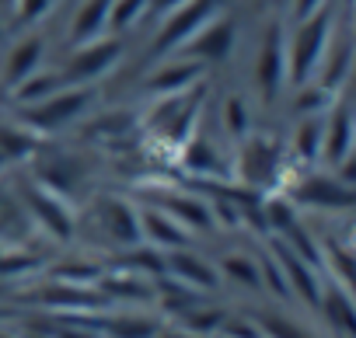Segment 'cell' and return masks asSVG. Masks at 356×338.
Here are the masks:
<instances>
[{"mask_svg": "<svg viewBox=\"0 0 356 338\" xmlns=\"http://www.w3.org/2000/svg\"><path fill=\"white\" fill-rule=\"evenodd\" d=\"M335 0L325 4L321 11L307 15V18H297L293 28L286 32V84L290 87H300L307 81H314V70L339 28L335 22Z\"/></svg>", "mask_w": 356, "mask_h": 338, "instance_id": "cell-1", "label": "cell"}, {"mask_svg": "<svg viewBox=\"0 0 356 338\" xmlns=\"http://www.w3.org/2000/svg\"><path fill=\"white\" fill-rule=\"evenodd\" d=\"M207 105V84H193L189 91H178V94H164L157 98V105L150 108V133L161 136L164 143H171L175 150H182V143L196 133V122L203 115Z\"/></svg>", "mask_w": 356, "mask_h": 338, "instance_id": "cell-2", "label": "cell"}, {"mask_svg": "<svg viewBox=\"0 0 356 338\" xmlns=\"http://www.w3.org/2000/svg\"><path fill=\"white\" fill-rule=\"evenodd\" d=\"M119 60H122V35H102V39L70 46V56L63 60L60 77H63L67 87H91Z\"/></svg>", "mask_w": 356, "mask_h": 338, "instance_id": "cell-3", "label": "cell"}, {"mask_svg": "<svg viewBox=\"0 0 356 338\" xmlns=\"http://www.w3.org/2000/svg\"><path fill=\"white\" fill-rule=\"evenodd\" d=\"M283 140L276 133H262L252 129L241 140V153H238V175L245 185L252 189H269L280 175H283Z\"/></svg>", "mask_w": 356, "mask_h": 338, "instance_id": "cell-4", "label": "cell"}, {"mask_svg": "<svg viewBox=\"0 0 356 338\" xmlns=\"http://www.w3.org/2000/svg\"><path fill=\"white\" fill-rule=\"evenodd\" d=\"M91 101H95V91L91 87H60L46 101L22 108V122L32 133H60V129L74 126L77 119H84V112L91 108Z\"/></svg>", "mask_w": 356, "mask_h": 338, "instance_id": "cell-5", "label": "cell"}, {"mask_svg": "<svg viewBox=\"0 0 356 338\" xmlns=\"http://www.w3.org/2000/svg\"><path fill=\"white\" fill-rule=\"evenodd\" d=\"M213 15H220V0H186L182 8H175L171 15H164L161 32H157V39L150 46V60L178 53Z\"/></svg>", "mask_w": 356, "mask_h": 338, "instance_id": "cell-6", "label": "cell"}, {"mask_svg": "<svg viewBox=\"0 0 356 338\" xmlns=\"http://www.w3.org/2000/svg\"><path fill=\"white\" fill-rule=\"evenodd\" d=\"M255 84L266 105H273L290 84H286V28L283 22H273L262 35L259 60H255Z\"/></svg>", "mask_w": 356, "mask_h": 338, "instance_id": "cell-7", "label": "cell"}, {"mask_svg": "<svg viewBox=\"0 0 356 338\" xmlns=\"http://www.w3.org/2000/svg\"><path fill=\"white\" fill-rule=\"evenodd\" d=\"M231 49H234V22L224 18V15H213L182 49H178V56L210 67V63H224L231 56Z\"/></svg>", "mask_w": 356, "mask_h": 338, "instance_id": "cell-8", "label": "cell"}, {"mask_svg": "<svg viewBox=\"0 0 356 338\" xmlns=\"http://www.w3.org/2000/svg\"><path fill=\"white\" fill-rule=\"evenodd\" d=\"M356 129H353V108L346 101H335L325 112V133H321V164L339 167L353 157Z\"/></svg>", "mask_w": 356, "mask_h": 338, "instance_id": "cell-9", "label": "cell"}, {"mask_svg": "<svg viewBox=\"0 0 356 338\" xmlns=\"http://www.w3.org/2000/svg\"><path fill=\"white\" fill-rule=\"evenodd\" d=\"M293 199L304 203V206H318V210H349L353 199H356V192H353L349 182H342V178L332 175V171H328V175L307 171V175L300 178Z\"/></svg>", "mask_w": 356, "mask_h": 338, "instance_id": "cell-10", "label": "cell"}, {"mask_svg": "<svg viewBox=\"0 0 356 338\" xmlns=\"http://www.w3.org/2000/svg\"><path fill=\"white\" fill-rule=\"evenodd\" d=\"M207 74L203 63L196 60H164V67H157L147 81H143V91L154 94V98H164V94H178V91H189L193 84H200Z\"/></svg>", "mask_w": 356, "mask_h": 338, "instance_id": "cell-11", "label": "cell"}, {"mask_svg": "<svg viewBox=\"0 0 356 338\" xmlns=\"http://www.w3.org/2000/svg\"><path fill=\"white\" fill-rule=\"evenodd\" d=\"M349 67H353V42H349L346 28H335V35H332V42H328V49H325V56H321V63L314 70L318 87L339 94L342 84L349 81Z\"/></svg>", "mask_w": 356, "mask_h": 338, "instance_id": "cell-12", "label": "cell"}, {"mask_svg": "<svg viewBox=\"0 0 356 338\" xmlns=\"http://www.w3.org/2000/svg\"><path fill=\"white\" fill-rule=\"evenodd\" d=\"M98 220L105 227V234L115 241V244H140L143 241V230H140V213L122 203V199H102L98 203Z\"/></svg>", "mask_w": 356, "mask_h": 338, "instance_id": "cell-13", "label": "cell"}, {"mask_svg": "<svg viewBox=\"0 0 356 338\" xmlns=\"http://www.w3.org/2000/svg\"><path fill=\"white\" fill-rule=\"evenodd\" d=\"M42 56H46V39H39V35L18 39L8 49V60H4V84L15 87L25 77H32L35 70H42Z\"/></svg>", "mask_w": 356, "mask_h": 338, "instance_id": "cell-14", "label": "cell"}, {"mask_svg": "<svg viewBox=\"0 0 356 338\" xmlns=\"http://www.w3.org/2000/svg\"><path fill=\"white\" fill-rule=\"evenodd\" d=\"M108 8H112V0H81V8L74 11L70 28H67L70 46L108 35Z\"/></svg>", "mask_w": 356, "mask_h": 338, "instance_id": "cell-15", "label": "cell"}, {"mask_svg": "<svg viewBox=\"0 0 356 338\" xmlns=\"http://www.w3.org/2000/svg\"><path fill=\"white\" fill-rule=\"evenodd\" d=\"M321 133H325V115H297V126L290 136V153L297 164L304 167L321 164Z\"/></svg>", "mask_w": 356, "mask_h": 338, "instance_id": "cell-16", "label": "cell"}, {"mask_svg": "<svg viewBox=\"0 0 356 338\" xmlns=\"http://www.w3.org/2000/svg\"><path fill=\"white\" fill-rule=\"evenodd\" d=\"M60 87H67L63 84V77H60V70H35L32 77H25L22 84H15L11 87V98H15V105H22V108H29V105H39V101H46L49 94H56Z\"/></svg>", "mask_w": 356, "mask_h": 338, "instance_id": "cell-17", "label": "cell"}, {"mask_svg": "<svg viewBox=\"0 0 356 338\" xmlns=\"http://www.w3.org/2000/svg\"><path fill=\"white\" fill-rule=\"evenodd\" d=\"M29 206L39 213V220H42L60 241L70 237V213L63 210V203L56 199V192H46V189L32 185V189H29Z\"/></svg>", "mask_w": 356, "mask_h": 338, "instance_id": "cell-18", "label": "cell"}, {"mask_svg": "<svg viewBox=\"0 0 356 338\" xmlns=\"http://www.w3.org/2000/svg\"><path fill=\"white\" fill-rule=\"evenodd\" d=\"M164 213H168V217H171L178 227H196V230L213 227L210 203H203V199H196V196H168Z\"/></svg>", "mask_w": 356, "mask_h": 338, "instance_id": "cell-19", "label": "cell"}, {"mask_svg": "<svg viewBox=\"0 0 356 338\" xmlns=\"http://www.w3.org/2000/svg\"><path fill=\"white\" fill-rule=\"evenodd\" d=\"M140 230L150 244H161V248H186V241H189V230L178 227L168 213H143Z\"/></svg>", "mask_w": 356, "mask_h": 338, "instance_id": "cell-20", "label": "cell"}, {"mask_svg": "<svg viewBox=\"0 0 356 338\" xmlns=\"http://www.w3.org/2000/svg\"><path fill=\"white\" fill-rule=\"evenodd\" d=\"M39 150V136L32 129H22L18 126H0V157H4L8 164L11 160H25Z\"/></svg>", "mask_w": 356, "mask_h": 338, "instance_id": "cell-21", "label": "cell"}, {"mask_svg": "<svg viewBox=\"0 0 356 338\" xmlns=\"http://www.w3.org/2000/svg\"><path fill=\"white\" fill-rule=\"evenodd\" d=\"M150 11V0H112L108 8V35H122L133 25H140Z\"/></svg>", "mask_w": 356, "mask_h": 338, "instance_id": "cell-22", "label": "cell"}, {"mask_svg": "<svg viewBox=\"0 0 356 338\" xmlns=\"http://www.w3.org/2000/svg\"><path fill=\"white\" fill-rule=\"evenodd\" d=\"M332 105H335V91H325L314 81L293 87V112L297 115H325Z\"/></svg>", "mask_w": 356, "mask_h": 338, "instance_id": "cell-23", "label": "cell"}, {"mask_svg": "<svg viewBox=\"0 0 356 338\" xmlns=\"http://www.w3.org/2000/svg\"><path fill=\"white\" fill-rule=\"evenodd\" d=\"M171 269H175L178 279H186V282H193V286H213V282H217L213 269H210L200 255H189V251H175V255H171Z\"/></svg>", "mask_w": 356, "mask_h": 338, "instance_id": "cell-24", "label": "cell"}, {"mask_svg": "<svg viewBox=\"0 0 356 338\" xmlns=\"http://www.w3.org/2000/svg\"><path fill=\"white\" fill-rule=\"evenodd\" d=\"M224 129H227V136L234 140V143H241L248 133H252V108H248V101L241 98V94H231L227 101H224Z\"/></svg>", "mask_w": 356, "mask_h": 338, "instance_id": "cell-25", "label": "cell"}, {"mask_svg": "<svg viewBox=\"0 0 356 338\" xmlns=\"http://www.w3.org/2000/svg\"><path fill=\"white\" fill-rule=\"evenodd\" d=\"M276 251L283 255L280 262H283V269H286V276H290V282H293L297 289H304V296H307V300L314 303V300H318V282H314V276H311V269H307V265H304V262L297 258V251H293V248H283V244H280Z\"/></svg>", "mask_w": 356, "mask_h": 338, "instance_id": "cell-26", "label": "cell"}, {"mask_svg": "<svg viewBox=\"0 0 356 338\" xmlns=\"http://www.w3.org/2000/svg\"><path fill=\"white\" fill-rule=\"evenodd\" d=\"M325 310L332 314V321L342 328V331H353V307H349V296L339 293V289H328V300H325Z\"/></svg>", "mask_w": 356, "mask_h": 338, "instance_id": "cell-27", "label": "cell"}, {"mask_svg": "<svg viewBox=\"0 0 356 338\" xmlns=\"http://www.w3.org/2000/svg\"><path fill=\"white\" fill-rule=\"evenodd\" d=\"M224 272L234 276V279H241V282H248V286H259V279H262L259 265H255L252 258H245V255H231V258L224 262Z\"/></svg>", "mask_w": 356, "mask_h": 338, "instance_id": "cell-28", "label": "cell"}, {"mask_svg": "<svg viewBox=\"0 0 356 338\" xmlns=\"http://www.w3.org/2000/svg\"><path fill=\"white\" fill-rule=\"evenodd\" d=\"M53 4H56V0H15L22 25H35V22H42V18L53 11Z\"/></svg>", "mask_w": 356, "mask_h": 338, "instance_id": "cell-29", "label": "cell"}, {"mask_svg": "<svg viewBox=\"0 0 356 338\" xmlns=\"http://www.w3.org/2000/svg\"><path fill=\"white\" fill-rule=\"evenodd\" d=\"M266 217H269V223L276 230H293V210H290L286 199H269L266 203Z\"/></svg>", "mask_w": 356, "mask_h": 338, "instance_id": "cell-30", "label": "cell"}, {"mask_svg": "<svg viewBox=\"0 0 356 338\" xmlns=\"http://www.w3.org/2000/svg\"><path fill=\"white\" fill-rule=\"evenodd\" d=\"M112 331H115L119 338H150V335L157 331V324H154V321H115Z\"/></svg>", "mask_w": 356, "mask_h": 338, "instance_id": "cell-31", "label": "cell"}, {"mask_svg": "<svg viewBox=\"0 0 356 338\" xmlns=\"http://www.w3.org/2000/svg\"><path fill=\"white\" fill-rule=\"evenodd\" d=\"M325 4H332V0H293V18H307V15L321 11Z\"/></svg>", "mask_w": 356, "mask_h": 338, "instance_id": "cell-32", "label": "cell"}, {"mask_svg": "<svg viewBox=\"0 0 356 338\" xmlns=\"http://www.w3.org/2000/svg\"><path fill=\"white\" fill-rule=\"evenodd\" d=\"M186 0H150V11L147 15H157V18H164V15H171L175 8H182Z\"/></svg>", "mask_w": 356, "mask_h": 338, "instance_id": "cell-33", "label": "cell"}, {"mask_svg": "<svg viewBox=\"0 0 356 338\" xmlns=\"http://www.w3.org/2000/svg\"><path fill=\"white\" fill-rule=\"evenodd\" d=\"M168 338H186V335H168Z\"/></svg>", "mask_w": 356, "mask_h": 338, "instance_id": "cell-34", "label": "cell"}, {"mask_svg": "<svg viewBox=\"0 0 356 338\" xmlns=\"http://www.w3.org/2000/svg\"><path fill=\"white\" fill-rule=\"evenodd\" d=\"M4 164H8V160H4V157H0V167H4Z\"/></svg>", "mask_w": 356, "mask_h": 338, "instance_id": "cell-35", "label": "cell"}, {"mask_svg": "<svg viewBox=\"0 0 356 338\" xmlns=\"http://www.w3.org/2000/svg\"><path fill=\"white\" fill-rule=\"evenodd\" d=\"M0 4H11V0H0Z\"/></svg>", "mask_w": 356, "mask_h": 338, "instance_id": "cell-36", "label": "cell"}]
</instances>
